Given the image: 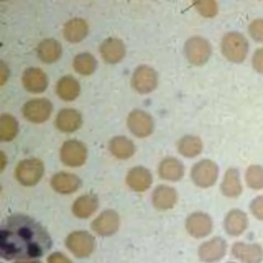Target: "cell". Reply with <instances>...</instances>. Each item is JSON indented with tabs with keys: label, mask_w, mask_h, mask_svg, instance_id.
<instances>
[{
	"label": "cell",
	"mask_w": 263,
	"mask_h": 263,
	"mask_svg": "<svg viewBox=\"0 0 263 263\" xmlns=\"http://www.w3.org/2000/svg\"><path fill=\"white\" fill-rule=\"evenodd\" d=\"M185 173L183 163L176 157H165L163 158L158 166V175L161 179L178 182L180 181Z\"/></svg>",
	"instance_id": "7402d4cb"
},
{
	"label": "cell",
	"mask_w": 263,
	"mask_h": 263,
	"mask_svg": "<svg viewBox=\"0 0 263 263\" xmlns=\"http://www.w3.org/2000/svg\"><path fill=\"white\" fill-rule=\"evenodd\" d=\"M249 225V219L245 212L234 209L227 213L224 218V229L231 236L242 234Z\"/></svg>",
	"instance_id": "44dd1931"
},
{
	"label": "cell",
	"mask_w": 263,
	"mask_h": 263,
	"mask_svg": "<svg viewBox=\"0 0 263 263\" xmlns=\"http://www.w3.org/2000/svg\"><path fill=\"white\" fill-rule=\"evenodd\" d=\"M231 254L242 263H261L263 261V249L258 243L236 241L231 247Z\"/></svg>",
	"instance_id": "9a60e30c"
},
{
	"label": "cell",
	"mask_w": 263,
	"mask_h": 263,
	"mask_svg": "<svg viewBox=\"0 0 263 263\" xmlns=\"http://www.w3.org/2000/svg\"><path fill=\"white\" fill-rule=\"evenodd\" d=\"M67 249L77 258H86L95 250V237L85 230H75L69 233L65 239Z\"/></svg>",
	"instance_id": "277c9868"
},
{
	"label": "cell",
	"mask_w": 263,
	"mask_h": 263,
	"mask_svg": "<svg viewBox=\"0 0 263 263\" xmlns=\"http://www.w3.org/2000/svg\"><path fill=\"white\" fill-rule=\"evenodd\" d=\"M37 55L43 63H55L62 55V45L53 38L43 39L37 46Z\"/></svg>",
	"instance_id": "d4e9b609"
},
{
	"label": "cell",
	"mask_w": 263,
	"mask_h": 263,
	"mask_svg": "<svg viewBox=\"0 0 263 263\" xmlns=\"http://www.w3.org/2000/svg\"><path fill=\"white\" fill-rule=\"evenodd\" d=\"M177 200L178 193L176 189L168 185H158L152 192V203L157 210H171L174 208Z\"/></svg>",
	"instance_id": "ffe728a7"
},
{
	"label": "cell",
	"mask_w": 263,
	"mask_h": 263,
	"mask_svg": "<svg viewBox=\"0 0 263 263\" xmlns=\"http://www.w3.org/2000/svg\"><path fill=\"white\" fill-rule=\"evenodd\" d=\"M125 181L132 190L136 192H144L151 186L153 178L148 168L144 166H135L128 171Z\"/></svg>",
	"instance_id": "d6986e66"
},
{
	"label": "cell",
	"mask_w": 263,
	"mask_h": 263,
	"mask_svg": "<svg viewBox=\"0 0 263 263\" xmlns=\"http://www.w3.org/2000/svg\"><path fill=\"white\" fill-rule=\"evenodd\" d=\"M51 247L46 229L30 216L13 214L1 224L0 256L5 260H35L44 256Z\"/></svg>",
	"instance_id": "6da1fadb"
},
{
	"label": "cell",
	"mask_w": 263,
	"mask_h": 263,
	"mask_svg": "<svg viewBox=\"0 0 263 263\" xmlns=\"http://www.w3.org/2000/svg\"><path fill=\"white\" fill-rule=\"evenodd\" d=\"M250 211L255 218L263 220V195L256 196L250 203Z\"/></svg>",
	"instance_id": "e575fe53"
},
{
	"label": "cell",
	"mask_w": 263,
	"mask_h": 263,
	"mask_svg": "<svg viewBox=\"0 0 263 263\" xmlns=\"http://www.w3.org/2000/svg\"><path fill=\"white\" fill-rule=\"evenodd\" d=\"M190 176L196 186L209 188L216 183L219 176V167L211 159H201L191 167Z\"/></svg>",
	"instance_id": "8992f818"
},
{
	"label": "cell",
	"mask_w": 263,
	"mask_h": 263,
	"mask_svg": "<svg viewBox=\"0 0 263 263\" xmlns=\"http://www.w3.org/2000/svg\"><path fill=\"white\" fill-rule=\"evenodd\" d=\"M119 215L114 210L103 211L90 224L91 230L100 236H111L115 234L119 228Z\"/></svg>",
	"instance_id": "7c38bea8"
},
{
	"label": "cell",
	"mask_w": 263,
	"mask_h": 263,
	"mask_svg": "<svg viewBox=\"0 0 263 263\" xmlns=\"http://www.w3.org/2000/svg\"><path fill=\"white\" fill-rule=\"evenodd\" d=\"M14 263H41L38 260H26V261H16Z\"/></svg>",
	"instance_id": "ab89813d"
},
{
	"label": "cell",
	"mask_w": 263,
	"mask_h": 263,
	"mask_svg": "<svg viewBox=\"0 0 263 263\" xmlns=\"http://www.w3.org/2000/svg\"><path fill=\"white\" fill-rule=\"evenodd\" d=\"M88 33V25L81 17H73L65 23L63 27L64 38L70 43L82 41Z\"/></svg>",
	"instance_id": "603a6c76"
},
{
	"label": "cell",
	"mask_w": 263,
	"mask_h": 263,
	"mask_svg": "<svg viewBox=\"0 0 263 263\" xmlns=\"http://www.w3.org/2000/svg\"><path fill=\"white\" fill-rule=\"evenodd\" d=\"M227 263H235V262H227Z\"/></svg>",
	"instance_id": "60d3db41"
},
{
	"label": "cell",
	"mask_w": 263,
	"mask_h": 263,
	"mask_svg": "<svg viewBox=\"0 0 263 263\" xmlns=\"http://www.w3.org/2000/svg\"><path fill=\"white\" fill-rule=\"evenodd\" d=\"M227 242L220 236H215L202 242L197 251V255L202 262L215 263L220 261L226 254Z\"/></svg>",
	"instance_id": "4fadbf2b"
},
{
	"label": "cell",
	"mask_w": 263,
	"mask_h": 263,
	"mask_svg": "<svg viewBox=\"0 0 263 263\" xmlns=\"http://www.w3.org/2000/svg\"><path fill=\"white\" fill-rule=\"evenodd\" d=\"M52 112V103L46 98H37L28 101L22 108L23 116L32 123L45 122Z\"/></svg>",
	"instance_id": "9c48e42d"
},
{
	"label": "cell",
	"mask_w": 263,
	"mask_h": 263,
	"mask_svg": "<svg viewBox=\"0 0 263 263\" xmlns=\"http://www.w3.org/2000/svg\"><path fill=\"white\" fill-rule=\"evenodd\" d=\"M51 188L61 194H71L79 189L81 186V180L78 176L67 173L59 172L51 177Z\"/></svg>",
	"instance_id": "ac0fdd59"
},
{
	"label": "cell",
	"mask_w": 263,
	"mask_h": 263,
	"mask_svg": "<svg viewBox=\"0 0 263 263\" xmlns=\"http://www.w3.org/2000/svg\"><path fill=\"white\" fill-rule=\"evenodd\" d=\"M55 127L62 133H74L82 125V115L72 108H65L58 112L54 119Z\"/></svg>",
	"instance_id": "2e32d148"
},
{
	"label": "cell",
	"mask_w": 263,
	"mask_h": 263,
	"mask_svg": "<svg viewBox=\"0 0 263 263\" xmlns=\"http://www.w3.org/2000/svg\"><path fill=\"white\" fill-rule=\"evenodd\" d=\"M108 146L112 155L118 159H128L134 155L136 150L134 142L125 136L113 137Z\"/></svg>",
	"instance_id": "83f0119b"
},
{
	"label": "cell",
	"mask_w": 263,
	"mask_h": 263,
	"mask_svg": "<svg viewBox=\"0 0 263 263\" xmlns=\"http://www.w3.org/2000/svg\"><path fill=\"white\" fill-rule=\"evenodd\" d=\"M47 263H72V261L63 253L61 252H53L51 253L47 259H46Z\"/></svg>",
	"instance_id": "8d00e7d4"
},
{
	"label": "cell",
	"mask_w": 263,
	"mask_h": 263,
	"mask_svg": "<svg viewBox=\"0 0 263 263\" xmlns=\"http://www.w3.org/2000/svg\"><path fill=\"white\" fill-rule=\"evenodd\" d=\"M186 231L194 238H203L213 230V220L206 213H191L185 220Z\"/></svg>",
	"instance_id": "8fae6325"
},
{
	"label": "cell",
	"mask_w": 263,
	"mask_h": 263,
	"mask_svg": "<svg viewBox=\"0 0 263 263\" xmlns=\"http://www.w3.org/2000/svg\"><path fill=\"white\" fill-rule=\"evenodd\" d=\"M1 159H2V161H1V171H3L4 166H5V153L3 151L1 152Z\"/></svg>",
	"instance_id": "f35d334b"
},
{
	"label": "cell",
	"mask_w": 263,
	"mask_h": 263,
	"mask_svg": "<svg viewBox=\"0 0 263 263\" xmlns=\"http://www.w3.org/2000/svg\"><path fill=\"white\" fill-rule=\"evenodd\" d=\"M127 127L138 138L150 136L154 129V121L150 114L143 110H133L126 119Z\"/></svg>",
	"instance_id": "30bf717a"
},
{
	"label": "cell",
	"mask_w": 263,
	"mask_h": 263,
	"mask_svg": "<svg viewBox=\"0 0 263 263\" xmlns=\"http://www.w3.org/2000/svg\"><path fill=\"white\" fill-rule=\"evenodd\" d=\"M253 68L260 74H263V47L258 48L252 58Z\"/></svg>",
	"instance_id": "d590c367"
},
{
	"label": "cell",
	"mask_w": 263,
	"mask_h": 263,
	"mask_svg": "<svg viewBox=\"0 0 263 263\" xmlns=\"http://www.w3.org/2000/svg\"><path fill=\"white\" fill-rule=\"evenodd\" d=\"M100 53L106 63L117 64L125 55V45L121 39L109 37L101 43Z\"/></svg>",
	"instance_id": "e0dca14e"
},
{
	"label": "cell",
	"mask_w": 263,
	"mask_h": 263,
	"mask_svg": "<svg viewBox=\"0 0 263 263\" xmlns=\"http://www.w3.org/2000/svg\"><path fill=\"white\" fill-rule=\"evenodd\" d=\"M221 51L223 55L232 63H241L249 52L247 38L238 32H228L221 40Z\"/></svg>",
	"instance_id": "7a4b0ae2"
},
{
	"label": "cell",
	"mask_w": 263,
	"mask_h": 263,
	"mask_svg": "<svg viewBox=\"0 0 263 263\" xmlns=\"http://www.w3.org/2000/svg\"><path fill=\"white\" fill-rule=\"evenodd\" d=\"M55 92L63 101L72 102L80 93V84L73 76H63L55 85Z\"/></svg>",
	"instance_id": "4316f807"
},
{
	"label": "cell",
	"mask_w": 263,
	"mask_h": 263,
	"mask_svg": "<svg viewBox=\"0 0 263 263\" xmlns=\"http://www.w3.org/2000/svg\"><path fill=\"white\" fill-rule=\"evenodd\" d=\"M22 83L29 92L40 93L47 88L48 78L45 72L40 68L30 67L23 72Z\"/></svg>",
	"instance_id": "5bb4252c"
},
{
	"label": "cell",
	"mask_w": 263,
	"mask_h": 263,
	"mask_svg": "<svg viewBox=\"0 0 263 263\" xmlns=\"http://www.w3.org/2000/svg\"><path fill=\"white\" fill-rule=\"evenodd\" d=\"M247 185L254 190L263 189V166L259 164L250 165L245 175Z\"/></svg>",
	"instance_id": "1f68e13d"
},
{
	"label": "cell",
	"mask_w": 263,
	"mask_h": 263,
	"mask_svg": "<svg viewBox=\"0 0 263 263\" xmlns=\"http://www.w3.org/2000/svg\"><path fill=\"white\" fill-rule=\"evenodd\" d=\"M98 62L96 58L89 52H81L75 55L72 62L73 69L82 76L92 74L97 69Z\"/></svg>",
	"instance_id": "f546056e"
},
{
	"label": "cell",
	"mask_w": 263,
	"mask_h": 263,
	"mask_svg": "<svg viewBox=\"0 0 263 263\" xmlns=\"http://www.w3.org/2000/svg\"><path fill=\"white\" fill-rule=\"evenodd\" d=\"M177 148L178 152L182 156L187 158H193L201 153L203 144L199 137L193 135H186L179 140Z\"/></svg>",
	"instance_id": "f1b7e54d"
},
{
	"label": "cell",
	"mask_w": 263,
	"mask_h": 263,
	"mask_svg": "<svg viewBox=\"0 0 263 263\" xmlns=\"http://www.w3.org/2000/svg\"><path fill=\"white\" fill-rule=\"evenodd\" d=\"M184 51L190 64L194 66H201L211 58L212 45L203 37L192 36L185 42Z\"/></svg>",
	"instance_id": "5b68a950"
},
{
	"label": "cell",
	"mask_w": 263,
	"mask_h": 263,
	"mask_svg": "<svg viewBox=\"0 0 263 263\" xmlns=\"http://www.w3.org/2000/svg\"><path fill=\"white\" fill-rule=\"evenodd\" d=\"M130 81L133 88L137 92L141 95L150 93L157 86V72L150 66L141 65L135 69Z\"/></svg>",
	"instance_id": "ba28073f"
},
{
	"label": "cell",
	"mask_w": 263,
	"mask_h": 263,
	"mask_svg": "<svg viewBox=\"0 0 263 263\" xmlns=\"http://www.w3.org/2000/svg\"><path fill=\"white\" fill-rule=\"evenodd\" d=\"M18 132V122L11 114H2L0 117V140L2 142L12 141Z\"/></svg>",
	"instance_id": "4dcf8cb0"
},
{
	"label": "cell",
	"mask_w": 263,
	"mask_h": 263,
	"mask_svg": "<svg viewBox=\"0 0 263 263\" xmlns=\"http://www.w3.org/2000/svg\"><path fill=\"white\" fill-rule=\"evenodd\" d=\"M249 34L256 42H263V18H256L250 24Z\"/></svg>",
	"instance_id": "836d02e7"
},
{
	"label": "cell",
	"mask_w": 263,
	"mask_h": 263,
	"mask_svg": "<svg viewBox=\"0 0 263 263\" xmlns=\"http://www.w3.org/2000/svg\"><path fill=\"white\" fill-rule=\"evenodd\" d=\"M194 5L195 9L204 17H214L218 13V4L214 0L198 1Z\"/></svg>",
	"instance_id": "d6a6232c"
},
{
	"label": "cell",
	"mask_w": 263,
	"mask_h": 263,
	"mask_svg": "<svg viewBox=\"0 0 263 263\" xmlns=\"http://www.w3.org/2000/svg\"><path fill=\"white\" fill-rule=\"evenodd\" d=\"M99 208V199L93 194H83L78 196L72 204V213L80 219L89 218Z\"/></svg>",
	"instance_id": "cb8c5ba5"
},
{
	"label": "cell",
	"mask_w": 263,
	"mask_h": 263,
	"mask_svg": "<svg viewBox=\"0 0 263 263\" xmlns=\"http://www.w3.org/2000/svg\"><path fill=\"white\" fill-rule=\"evenodd\" d=\"M62 162L70 167L81 166L87 158L86 146L78 140H68L63 143L60 151Z\"/></svg>",
	"instance_id": "52a82bcc"
},
{
	"label": "cell",
	"mask_w": 263,
	"mask_h": 263,
	"mask_svg": "<svg viewBox=\"0 0 263 263\" xmlns=\"http://www.w3.org/2000/svg\"><path fill=\"white\" fill-rule=\"evenodd\" d=\"M8 77V68L4 62H1V84H4Z\"/></svg>",
	"instance_id": "74e56055"
},
{
	"label": "cell",
	"mask_w": 263,
	"mask_h": 263,
	"mask_svg": "<svg viewBox=\"0 0 263 263\" xmlns=\"http://www.w3.org/2000/svg\"><path fill=\"white\" fill-rule=\"evenodd\" d=\"M44 174L43 161L39 158H26L21 160L15 170L14 177L23 186L36 185Z\"/></svg>",
	"instance_id": "3957f363"
},
{
	"label": "cell",
	"mask_w": 263,
	"mask_h": 263,
	"mask_svg": "<svg viewBox=\"0 0 263 263\" xmlns=\"http://www.w3.org/2000/svg\"><path fill=\"white\" fill-rule=\"evenodd\" d=\"M220 188L221 192L226 197L235 198L239 196L242 192V185L239 178V172L234 167L228 168L224 174Z\"/></svg>",
	"instance_id": "484cf974"
}]
</instances>
